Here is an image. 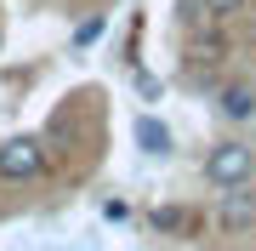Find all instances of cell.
<instances>
[{"instance_id":"obj_4","label":"cell","mask_w":256,"mask_h":251,"mask_svg":"<svg viewBox=\"0 0 256 251\" xmlns=\"http://www.w3.org/2000/svg\"><path fill=\"white\" fill-rule=\"evenodd\" d=\"M216 114L234 120V126L256 120V80H228V86L216 92Z\"/></svg>"},{"instance_id":"obj_6","label":"cell","mask_w":256,"mask_h":251,"mask_svg":"<svg viewBox=\"0 0 256 251\" xmlns=\"http://www.w3.org/2000/svg\"><path fill=\"white\" fill-rule=\"evenodd\" d=\"M137 143H142V154H154V160L171 154V131H165L154 114H142V120H137Z\"/></svg>"},{"instance_id":"obj_8","label":"cell","mask_w":256,"mask_h":251,"mask_svg":"<svg viewBox=\"0 0 256 251\" xmlns=\"http://www.w3.org/2000/svg\"><path fill=\"white\" fill-rule=\"evenodd\" d=\"M0 40H6V35H0Z\"/></svg>"},{"instance_id":"obj_5","label":"cell","mask_w":256,"mask_h":251,"mask_svg":"<svg viewBox=\"0 0 256 251\" xmlns=\"http://www.w3.org/2000/svg\"><path fill=\"white\" fill-rule=\"evenodd\" d=\"M176 23H182V35H194V40H216V12L205 6V0H176Z\"/></svg>"},{"instance_id":"obj_7","label":"cell","mask_w":256,"mask_h":251,"mask_svg":"<svg viewBox=\"0 0 256 251\" xmlns=\"http://www.w3.org/2000/svg\"><path fill=\"white\" fill-rule=\"evenodd\" d=\"M205 6H210V12H216V18H234V12H239V6H245V0H205Z\"/></svg>"},{"instance_id":"obj_1","label":"cell","mask_w":256,"mask_h":251,"mask_svg":"<svg viewBox=\"0 0 256 251\" xmlns=\"http://www.w3.org/2000/svg\"><path fill=\"white\" fill-rule=\"evenodd\" d=\"M205 183L216 188H245V183H256V149L250 143H239V137H228V143H210L205 149Z\"/></svg>"},{"instance_id":"obj_3","label":"cell","mask_w":256,"mask_h":251,"mask_svg":"<svg viewBox=\"0 0 256 251\" xmlns=\"http://www.w3.org/2000/svg\"><path fill=\"white\" fill-rule=\"evenodd\" d=\"M216 228L222 234H250L256 228V188H222L216 194Z\"/></svg>"},{"instance_id":"obj_2","label":"cell","mask_w":256,"mask_h":251,"mask_svg":"<svg viewBox=\"0 0 256 251\" xmlns=\"http://www.w3.org/2000/svg\"><path fill=\"white\" fill-rule=\"evenodd\" d=\"M46 171V137L40 131H12L0 143V183H34Z\"/></svg>"}]
</instances>
